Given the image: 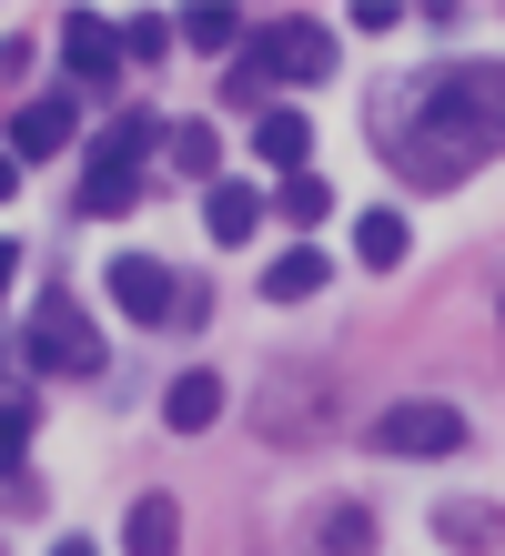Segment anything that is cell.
<instances>
[{"label":"cell","instance_id":"cell-11","mask_svg":"<svg viewBox=\"0 0 505 556\" xmlns=\"http://www.w3.org/2000/svg\"><path fill=\"white\" fill-rule=\"evenodd\" d=\"M162 425L173 435H202V425H223V375H173V395H162Z\"/></svg>","mask_w":505,"mask_h":556},{"label":"cell","instance_id":"cell-7","mask_svg":"<svg viewBox=\"0 0 505 556\" xmlns=\"http://www.w3.org/2000/svg\"><path fill=\"white\" fill-rule=\"evenodd\" d=\"M61 61H72V81L101 91V81L122 72V30H112V21H91V11H72V30H61Z\"/></svg>","mask_w":505,"mask_h":556},{"label":"cell","instance_id":"cell-8","mask_svg":"<svg viewBox=\"0 0 505 556\" xmlns=\"http://www.w3.org/2000/svg\"><path fill=\"white\" fill-rule=\"evenodd\" d=\"M72 132H81V102H21V122H11V142H21V162H41V152H72Z\"/></svg>","mask_w":505,"mask_h":556},{"label":"cell","instance_id":"cell-9","mask_svg":"<svg viewBox=\"0 0 505 556\" xmlns=\"http://www.w3.org/2000/svg\"><path fill=\"white\" fill-rule=\"evenodd\" d=\"M122 556H182V506H173V496H131Z\"/></svg>","mask_w":505,"mask_h":556},{"label":"cell","instance_id":"cell-16","mask_svg":"<svg viewBox=\"0 0 505 556\" xmlns=\"http://www.w3.org/2000/svg\"><path fill=\"white\" fill-rule=\"evenodd\" d=\"M162 152H173L182 182H213V173H223V132H213V122H173V132H162Z\"/></svg>","mask_w":505,"mask_h":556},{"label":"cell","instance_id":"cell-10","mask_svg":"<svg viewBox=\"0 0 505 556\" xmlns=\"http://www.w3.org/2000/svg\"><path fill=\"white\" fill-rule=\"evenodd\" d=\"M202 223H213V243H253V223H274V203H263L253 182H213V203H202Z\"/></svg>","mask_w":505,"mask_h":556},{"label":"cell","instance_id":"cell-24","mask_svg":"<svg viewBox=\"0 0 505 556\" xmlns=\"http://www.w3.org/2000/svg\"><path fill=\"white\" fill-rule=\"evenodd\" d=\"M11 182H21V162H11V152H0V203H11Z\"/></svg>","mask_w":505,"mask_h":556},{"label":"cell","instance_id":"cell-17","mask_svg":"<svg viewBox=\"0 0 505 556\" xmlns=\"http://www.w3.org/2000/svg\"><path fill=\"white\" fill-rule=\"evenodd\" d=\"M314 556H375V516L364 506H324L314 516Z\"/></svg>","mask_w":505,"mask_h":556},{"label":"cell","instance_id":"cell-20","mask_svg":"<svg viewBox=\"0 0 505 556\" xmlns=\"http://www.w3.org/2000/svg\"><path fill=\"white\" fill-rule=\"evenodd\" d=\"M324 213H333V182L293 173V182H283V223H324Z\"/></svg>","mask_w":505,"mask_h":556},{"label":"cell","instance_id":"cell-14","mask_svg":"<svg viewBox=\"0 0 505 556\" xmlns=\"http://www.w3.org/2000/svg\"><path fill=\"white\" fill-rule=\"evenodd\" d=\"M434 536L476 556V546H505V516H495L485 496H445V506H434Z\"/></svg>","mask_w":505,"mask_h":556},{"label":"cell","instance_id":"cell-25","mask_svg":"<svg viewBox=\"0 0 505 556\" xmlns=\"http://www.w3.org/2000/svg\"><path fill=\"white\" fill-rule=\"evenodd\" d=\"M51 556H91V546H51Z\"/></svg>","mask_w":505,"mask_h":556},{"label":"cell","instance_id":"cell-13","mask_svg":"<svg viewBox=\"0 0 505 556\" xmlns=\"http://www.w3.org/2000/svg\"><path fill=\"white\" fill-rule=\"evenodd\" d=\"M303 152H314V122H303V112H263L253 122V162H274L283 182L303 173Z\"/></svg>","mask_w":505,"mask_h":556},{"label":"cell","instance_id":"cell-6","mask_svg":"<svg viewBox=\"0 0 505 556\" xmlns=\"http://www.w3.org/2000/svg\"><path fill=\"white\" fill-rule=\"evenodd\" d=\"M324 415H333V384L293 365V375H274V395H263V435H283V445H293V435H314Z\"/></svg>","mask_w":505,"mask_h":556},{"label":"cell","instance_id":"cell-2","mask_svg":"<svg viewBox=\"0 0 505 556\" xmlns=\"http://www.w3.org/2000/svg\"><path fill=\"white\" fill-rule=\"evenodd\" d=\"M101 283H112V304L131 324H182V334H192V324L213 314V293H202L192 274H173V264H152V253H112V274H101Z\"/></svg>","mask_w":505,"mask_h":556},{"label":"cell","instance_id":"cell-12","mask_svg":"<svg viewBox=\"0 0 505 556\" xmlns=\"http://www.w3.org/2000/svg\"><path fill=\"white\" fill-rule=\"evenodd\" d=\"M404 253H415V223L404 213H354V264L364 274H394Z\"/></svg>","mask_w":505,"mask_h":556},{"label":"cell","instance_id":"cell-4","mask_svg":"<svg viewBox=\"0 0 505 556\" xmlns=\"http://www.w3.org/2000/svg\"><path fill=\"white\" fill-rule=\"evenodd\" d=\"M243 61L263 81H324L333 72V30L324 21H263L253 41H243Z\"/></svg>","mask_w":505,"mask_h":556},{"label":"cell","instance_id":"cell-18","mask_svg":"<svg viewBox=\"0 0 505 556\" xmlns=\"http://www.w3.org/2000/svg\"><path fill=\"white\" fill-rule=\"evenodd\" d=\"M131 192H142V173H112V162H91L81 213H91V223H112V213H131Z\"/></svg>","mask_w":505,"mask_h":556},{"label":"cell","instance_id":"cell-3","mask_svg":"<svg viewBox=\"0 0 505 556\" xmlns=\"http://www.w3.org/2000/svg\"><path fill=\"white\" fill-rule=\"evenodd\" d=\"M21 354H30V365H51V375H81V384L112 365V344L91 334V314H81V304H41V314L21 324Z\"/></svg>","mask_w":505,"mask_h":556},{"label":"cell","instance_id":"cell-15","mask_svg":"<svg viewBox=\"0 0 505 556\" xmlns=\"http://www.w3.org/2000/svg\"><path fill=\"white\" fill-rule=\"evenodd\" d=\"M333 283V264L314 243H293V253H274V264H263V293H274V304H303V293H324Z\"/></svg>","mask_w":505,"mask_h":556},{"label":"cell","instance_id":"cell-5","mask_svg":"<svg viewBox=\"0 0 505 556\" xmlns=\"http://www.w3.org/2000/svg\"><path fill=\"white\" fill-rule=\"evenodd\" d=\"M455 445H465V415H455V405H434V395L384 405V415H375V455H455Z\"/></svg>","mask_w":505,"mask_h":556},{"label":"cell","instance_id":"cell-23","mask_svg":"<svg viewBox=\"0 0 505 556\" xmlns=\"http://www.w3.org/2000/svg\"><path fill=\"white\" fill-rule=\"evenodd\" d=\"M11 274H21V243H0V293H11Z\"/></svg>","mask_w":505,"mask_h":556},{"label":"cell","instance_id":"cell-22","mask_svg":"<svg viewBox=\"0 0 505 556\" xmlns=\"http://www.w3.org/2000/svg\"><path fill=\"white\" fill-rule=\"evenodd\" d=\"M21 445H30V405H11V415H0V476L21 466Z\"/></svg>","mask_w":505,"mask_h":556},{"label":"cell","instance_id":"cell-21","mask_svg":"<svg viewBox=\"0 0 505 556\" xmlns=\"http://www.w3.org/2000/svg\"><path fill=\"white\" fill-rule=\"evenodd\" d=\"M223 102H232V112H253V122L274 112V102H263V72H253V61H232V72H223Z\"/></svg>","mask_w":505,"mask_h":556},{"label":"cell","instance_id":"cell-19","mask_svg":"<svg viewBox=\"0 0 505 556\" xmlns=\"http://www.w3.org/2000/svg\"><path fill=\"white\" fill-rule=\"evenodd\" d=\"M182 41L192 51H243V21L232 11H182Z\"/></svg>","mask_w":505,"mask_h":556},{"label":"cell","instance_id":"cell-1","mask_svg":"<svg viewBox=\"0 0 505 556\" xmlns=\"http://www.w3.org/2000/svg\"><path fill=\"white\" fill-rule=\"evenodd\" d=\"M495 152H505V61H445L415 91V122L384 112V162L415 192H455Z\"/></svg>","mask_w":505,"mask_h":556},{"label":"cell","instance_id":"cell-26","mask_svg":"<svg viewBox=\"0 0 505 556\" xmlns=\"http://www.w3.org/2000/svg\"><path fill=\"white\" fill-rule=\"evenodd\" d=\"M0 375H11V354H0Z\"/></svg>","mask_w":505,"mask_h":556}]
</instances>
